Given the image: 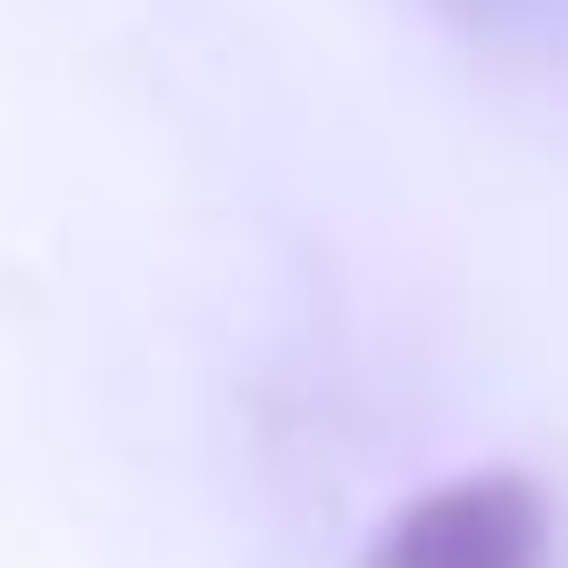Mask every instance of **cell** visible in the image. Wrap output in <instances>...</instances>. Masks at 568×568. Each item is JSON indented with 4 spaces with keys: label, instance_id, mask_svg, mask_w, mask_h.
I'll list each match as a JSON object with an SVG mask.
<instances>
[{
    "label": "cell",
    "instance_id": "6da1fadb",
    "mask_svg": "<svg viewBox=\"0 0 568 568\" xmlns=\"http://www.w3.org/2000/svg\"><path fill=\"white\" fill-rule=\"evenodd\" d=\"M359 568H559V519H549L539 479L469 469V479H439L409 509H389Z\"/></svg>",
    "mask_w": 568,
    "mask_h": 568
}]
</instances>
